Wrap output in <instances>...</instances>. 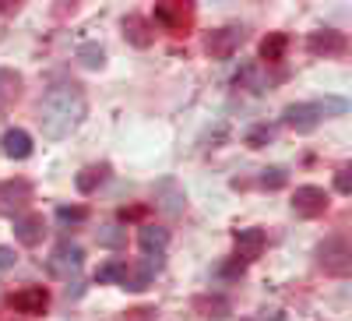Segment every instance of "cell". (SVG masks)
Instances as JSON below:
<instances>
[{
	"mask_svg": "<svg viewBox=\"0 0 352 321\" xmlns=\"http://www.w3.org/2000/svg\"><path fill=\"white\" fill-rule=\"evenodd\" d=\"M85 110H88V103H85L81 85L60 81L53 89H46V96L39 103V127L50 141H60L85 121Z\"/></svg>",
	"mask_w": 352,
	"mask_h": 321,
	"instance_id": "1",
	"label": "cell"
},
{
	"mask_svg": "<svg viewBox=\"0 0 352 321\" xmlns=\"http://www.w3.org/2000/svg\"><path fill=\"white\" fill-rule=\"evenodd\" d=\"M317 261L328 276H349L352 272V247L345 237H328L317 247Z\"/></svg>",
	"mask_w": 352,
	"mask_h": 321,
	"instance_id": "2",
	"label": "cell"
},
{
	"mask_svg": "<svg viewBox=\"0 0 352 321\" xmlns=\"http://www.w3.org/2000/svg\"><path fill=\"white\" fill-rule=\"evenodd\" d=\"M190 21H194V8L184 4V0H162V4H155V25H162L173 36H187Z\"/></svg>",
	"mask_w": 352,
	"mask_h": 321,
	"instance_id": "3",
	"label": "cell"
},
{
	"mask_svg": "<svg viewBox=\"0 0 352 321\" xmlns=\"http://www.w3.org/2000/svg\"><path fill=\"white\" fill-rule=\"evenodd\" d=\"M331 205V198L324 187H314V184H303L296 187V194H292V212H296L300 219H317V216H324Z\"/></svg>",
	"mask_w": 352,
	"mask_h": 321,
	"instance_id": "4",
	"label": "cell"
},
{
	"mask_svg": "<svg viewBox=\"0 0 352 321\" xmlns=\"http://www.w3.org/2000/svg\"><path fill=\"white\" fill-rule=\"evenodd\" d=\"M243 39H247V32H243L240 25H222V28H215V32L204 39V50L222 61V56H232V53H236Z\"/></svg>",
	"mask_w": 352,
	"mask_h": 321,
	"instance_id": "5",
	"label": "cell"
},
{
	"mask_svg": "<svg viewBox=\"0 0 352 321\" xmlns=\"http://www.w3.org/2000/svg\"><path fill=\"white\" fill-rule=\"evenodd\" d=\"M28 201H32V184L28 180H4L0 184V212L4 216H14L21 209H28Z\"/></svg>",
	"mask_w": 352,
	"mask_h": 321,
	"instance_id": "6",
	"label": "cell"
},
{
	"mask_svg": "<svg viewBox=\"0 0 352 321\" xmlns=\"http://www.w3.org/2000/svg\"><path fill=\"white\" fill-rule=\"evenodd\" d=\"M81 265H85V251L78 244H60L46 261V269L53 276H60V279H71V272H78Z\"/></svg>",
	"mask_w": 352,
	"mask_h": 321,
	"instance_id": "7",
	"label": "cell"
},
{
	"mask_svg": "<svg viewBox=\"0 0 352 321\" xmlns=\"http://www.w3.org/2000/svg\"><path fill=\"white\" fill-rule=\"evenodd\" d=\"M282 121H285V127L307 134V131H314L320 121H324V113H320V106H317V103H296V106H285Z\"/></svg>",
	"mask_w": 352,
	"mask_h": 321,
	"instance_id": "8",
	"label": "cell"
},
{
	"mask_svg": "<svg viewBox=\"0 0 352 321\" xmlns=\"http://www.w3.org/2000/svg\"><path fill=\"white\" fill-rule=\"evenodd\" d=\"M349 39L345 32H338V28H317V32H310L307 39V50L314 56H335V53H345Z\"/></svg>",
	"mask_w": 352,
	"mask_h": 321,
	"instance_id": "9",
	"label": "cell"
},
{
	"mask_svg": "<svg viewBox=\"0 0 352 321\" xmlns=\"http://www.w3.org/2000/svg\"><path fill=\"white\" fill-rule=\"evenodd\" d=\"M162 272V254H144L141 265L127 269V279H124V289H134V293H141V289H148L152 279Z\"/></svg>",
	"mask_w": 352,
	"mask_h": 321,
	"instance_id": "10",
	"label": "cell"
},
{
	"mask_svg": "<svg viewBox=\"0 0 352 321\" xmlns=\"http://www.w3.org/2000/svg\"><path fill=\"white\" fill-rule=\"evenodd\" d=\"M8 304L18 314H43L50 307V293H46V286H25V289H18V293H11Z\"/></svg>",
	"mask_w": 352,
	"mask_h": 321,
	"instance_id": "11",
	"label": "cell"
},
{
	"mask_svg": "<svg viewBox=\"0 0 352 321\" xmlns=\"http://www.w3.org/2000/svg\"><path fill=\"white\" fill-rule=\"evenodd\" d=\"M232 240H236V258L243 261H254V258H261V251H264V244H268V237H264V229H257V226H247V229H236L232 233Z\"/></svg>",
	"mask_w": 352,
	"mask_h": 321,
	"instance_id": "12",
	"label": "cell"
},
{
	"mask_svg": "<svg viewBox=\"0 0 352 321\" xmlns=\"http://www.w3.org/2000/svg\"><path fill=\"white\" fill-rule=\"evenodd\" d=\"M43 233H46L43 216H18V219H14V237H18L25 247H36V244L43 240Z\"/></svg>",
	"mask_w": 352,
	"mask_h": 321,
	"instance_id": "13",
	"label": "cell"
},
{
	"mask_svg": "<svg viewBox=\"0 0 352 321\" xmlns=\"http://www.w3.org/2000/svg\"><path fill=\"white\" fill-rule=\"evenodd\" d=\"M0 145H4V156L8 159H28V156H32V134L21 131V127H11Z\"/></svg>",
	"mask_w": 352,
	"mask_h": 321,
	"instance_id": "14",
	"label": "cell"
},
{
	"mask_svg": "<svg viewBox=\"0 0 352 321\" xmlns=\"http://www.w3.org/2000/svg\"><path fill=\"white\" fill-rule=\"evenodd\" d=\"M124 36H127V43H134V46H152V21L148 18H141V14H127L124 18Z\"/></svg>",
	"mask_w": 352,
	"mask_h": 321,
	"instance_id": "15",
	"label": "cell"
},
{
	"mask_svg": "<svg viewBox=\"0 0 352 321\" xmlns=\"http://www.w3.org/2000/svg\"><path fill=\"white\" fill-rule=\"evenodd\" d=\"M138 244H141V251L144 254H162L166 251V244H169V229H162V226H141L138 229Z\"/></svg>",
	"mask_w": 352,
	"mask_h": 321,
	"instance_id": "16",
	"label": "cell"
},
{
	"mask_svg": "<svg viewBox=\"0 0 352 321\" xmlns=\"http://www.w3.org/2000/svg\"><path fill=\"white\" fill-rule=\"evenodd\" d=\"M184 205H187L184 191L176 187L173 180H162V184H159V209H162V212H169V216H180V212H184Z\"/></svg>",
	"mask_w": 352,
	"mask_h": 321,
	"instance_id": "17",
	"label": "cell"
},
{
	"mask_svg": "<svg viewBox=\"0 0 352 321\" xmlns=\"http://www.w3.org/2000/svg\"><path fill=\"white\" fill-rule=\"evenodd\" d=\"M21 96V74L11 68H0V110H8Z\"/></svg>",
	"mask_w": 352,
	"mask_h": 321,
	"instance_id": "18",
	"label": "cell"
},
{
	"mask_svg": "<svg viewBox=\"0 0 352 321\" xmlns=\"http://www.w3.org/2000/svg\"><path fill=\"white\" fill-rule=\"evenodd\" d=\"M285 50H289V36H285V32H272V36L261 39V61L278 64L282 56H285Z\"/></svg>",
	"mask_w": 352,
	"mask_h": 321,
	"instance_id": "19",
	"label": "cell"
},
{
	"mask_svg": "<svg viewBox=\"0 0 352 321\" xmlns=\"http://www.w3.org/2000/svg\"><path fill=\"white\" fill-rule=\"evenodd\" d=\"M127 261L124 258H113V261H102V265L96 269V282H124L127 279Z\"/></svg>",
	"mask_w": 352,
	"mask_h": 321,
	"instance_id": "20",
	"label": "cell"
},
{
	"mask_svg": "<svg viewBox=\"0 0 352 321\" xmlns=\"http://www.w3.org/2000/svg\"><path fill=\"white\" fill-rule=\"evenodd\" d=\"M78 61H81V68H88V71H99V68H106V50H102L99 43H81V46H78Z\"/></svg>",
	"mask_w": 352,
	"mask_h": 321,
	"instance_id": "21",
	"label": "cell"
},
{
	"mask_svg": "<svg viewBox=\"0 0 352 321\" xmlns=\"http://www.w3.org/2000/svg\"><path fill=\"white\" fill-rule=\"evenodd\" d=\"M106 173H109L106 166H88V169H81V173H78V180H74V184H78V191H81V194H92V191L106 180Z\"/></svg>",
	"mask_w": 352,
	"mask_h": 321,
	"instance_id": "22",
	"label": "cell"
},
{
	"mask_svg": "<svg viewBox=\"0 0 352 321\" xmlns=\"http://www.w3.org/2000/svg\"><path fill=\"white\" fill-rule=\"evenodd\" d=\"M236 85H247L250 92H264V89H268V85L261 81V64H247V68L236 74Z\"/></svg>",
	"mask_w": 352,
	"mask_h": 321,
	"instance_id": "23",
	"label": "cell"
},
{
	"mask_svg": "<svg viewBox=\"0 0 352 321\" xmlns=\"http://www.w3.org/2000/svg\"><path fill=\"white\" fill-rule=\"evenodd\" d=\"M285 180H289V173H285L282 166L261 169V187H264V191H278V187H285Z\"/></svg>",
	"mask_w": 352,
	"mask_h": 321,
	"instance_id": "24",
	"label": "cell"
},
{
	"mask_svg": "<svg viewBox=\"0 0 352 321\" xmlns=\"http://www.w3.org/2000/svg\"><path fill=\"white\" fill-rule=\"evenodd\" d=\"M272 138H275V127L272 124H257V127L247 131V145H250V149H264Z\"/></svg>",
	"mask_w": 352,
	"mask_h": 321,
	"instance_id": "25",
	"label": "cell"
},
{
	"mask_svg": "<svg viewBox=\"0 0 352 321\" xmlns=\"http://www.w3.org/2000/svg\"><path fill=\"white\" fill-rule=\"evenodd\" d=\"M99 244H102V247H124V244H127V229H124V226H106V229H99Z\"/></svg>",
	"mask_w": 352,
	"mask_h": 321,
	"instance_id": "26",
	"label": "cell"
},
{
	"mask_svg": "<svg viewBox=\"0 0 352 321\" xmlns=\"http://www.w3.org/2000/svg\"><path fill=\"white\" fill-rule=\"evenodd\" d=\"M56 219H60L64 226L85 222V219H88V209H85V205H60V209H56Z\"/></svg>",
	"mask_w": 352,
	"mask_h": 321,
	"instance_id": "27",
	"label": "cell"
},
{
	"mask_svg": "<svg viewBox=\"0 0 352 321\" xmlns=\"http://www.w3.org/2000/svg\"><path fill=\"white\" fill-rule=\"evenodd\" d=\"M335 191H338V194H352V169H349V166H342V169L335 173Z\"/></svg>",
	"mask_w": 352,
	"mask_h": 321,
	"instance_id": "28",
	"label": "cell"
},
{
	"mask_svg": "<svg viewBox=\"0 0 352 321\" xmlns=\"http://www.w3.org/2000/svg\"><path fill=\"white\" fill-rule=\"evenodd\" d=\"M317 106H320V113H324V116H328V113H345V110H349L345 99H324V103H317Z\"/></svg>",
	"mask_w": 352,
	"mask_h": 321,
	"instance_id": "29",
	"label": "cell"
},
{
	"mask_svg": "<svg viewBox=\"0 0 352 321\" xmlns=\"http://www.w3.org/2000/svg\"><path fill=\"white\" fill-rule=\"evenodd\" d=\"M14 261H18L14 247H4V244H0V272H8V269H14Z\"/></svg>",
	"mask_w": 352,
	"mask_h": 321,
	"instance_id": "30",
	"label": "cell"
},
{
	"mask_svg": "<svg viewBox=\"0 0 352 321\" xmlns=\"http://www.w3.org/2000/svg\"><path fill=\"white\" fill-rule=\"evenodd\" d=\"M243 261L236 258V261H229V265H222V279H236V276H243Z\"/></svg>",
	"mask_w": 352,
	"mask_h": 321,
	"instance_id": "31",
	"label": "cell"
},
{
	"mask_svg": "<svg viewBox=\"0 0 352 321\" xmlns=\"http://www.w3.org/2000/svg\"><path fill=\"white\" fill-rule=\"evenodd\" d=\"M148 216V205H131V209H120V219L127 222V219H144Z\"/></svg>",
	"mask_w": 352,
	"mask_h": 321,
	"instance_id": "32",
	"label": "cell"
}]
</instances>
